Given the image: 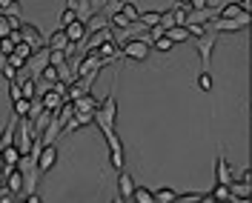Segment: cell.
Masks as SVG:
<instances>
[{
    "label": "cell",
    "instance_id": "19",
    "mask_svg": "<svg viewBox=\"0 0 252 203\" xmlns=\"http://www.w3.org/2000/svg\"><path fill=\"white\" fill-rule=\"evenodd\" d=\"M40 78H43V83H46L49 89H52V86H55V83H61V72H58V69H55V66H52V63H49L46 69H43V72H40Z\"/></svg>",
    "mask_w": 252,
    "mask_h": 203
},
{
    "label": "cell",
    "instance_id": "15",
    "mask_svg": "<svg viewBox=\"0 0 252 203\" xmlns=\"http://www.w3.org/2000/svg\"><path fill=\"white\" fill-rule=\"evenodd\" d=\"M20 26H23V23H20L17 17H12V15H0V40H3V37H9L12 31H17Z\"/></svg>",
    "mask_w": 252,
    "mask_h": 203
},
{
    "label": "cell",
    "instance_id": "46",
    "mask_svg": "<svg viewBox=\"0 0 252 203\" xmlns=\"http://www.w3.org/2000/svg\"><path fill=\"white\" fill-rule=\"evenodd\" d=\"M198 203H218V201H215L212 195H206V198H201V201H198Z\"/></svg>",
    "mask_w": 252,
    "mask_h": 203
},
{
    "label": "cell",
    "instance_id": "34",
    "mask_svg": "<svg viewBox=\"0 0 252 203\" xmlns=\"http://www.w3.org/2000/svg\"><path fill=\"white\" fill-rule=\"evenodd\" d=\"M49 63H52L55 69L66 66V52H49Z\"/></svg>",
    "mask_w": 252,
    "mask_h": 203
},
{
    "label": "cell",
    "instance_id": "7",
    "mask_svg": "<svg viewBox=\"0 0 252 203\" xmlns=\"http://www.w3.org/2000/svg\"><path fill=\"white\" fill-rule=\"evenodd\" d=\"M66 37H69V43H80V40H86V34H89V29H86V20H75L72 26H66Z\"/></svg>",
    "mask_w": 252,
    "mask_h": 203
},
{
    "label": "cell",
    "instance_id": "30",
    "mask_svg": "<svg viewBox=\"0 0 252 203\" xmlns=\"http://www.w3.org/2000/svg\"><path fill=\"white\" fill-rule=\"evenodd\" d=\"M175 198H178V195H175L172 189H166V186L155 192V201H158V203H175Z\"/></svg>",
    "mask_w": 252,
    "mask_h": 203
},
{
    "label": "cell",
    "instance_id": "18",
    "mask_svg": "<svg viewBox=\"0 0 252 203\" xmlns=\"http://www.w3.org/2000/svg\"><path fill=\"white\" fill-rule=\"evenodd\" d=\"M218 183H223V186H232L235 180H232V172H229V163L220 157L218 160Z\"/></svg>",
    "mask_w": 252,
    "mask_h": 203
},
{
    "label": "cell",
    "instance_id": "9",
    "mask_svg": "<svg viewBox=\"0 0 252 203\" xmlns=\"http://www.w3.org/2000/svg\"><path fill=\"white\" fill-rule=\"evenodd\" d=\"M247 23H250V15H244L241 20H226V17H218L212 26H215L218 31H241Z\"/></svg>",
    "mask_w": 252,
    "mask_h": 203
},
{
    "label": "cell",
    "instance_id": "12",
    "mask_svg": "<svg viewBox=\"0 0 252 203\" xmlns=\"http://www.w3.org/2000/svg\"><path fill=\"white\" fill-rule=\"evenodd\" d=\"M20 160H23V155L17 152V146H6V149H3V169H6V172L17 169Z\"/></svg>",
    "mask_w": 252,
    "mask_h": 203
},
{
    "label": "cell",
    "instance_id": "49",
    "mask_svg": "<svg viewBox=\"0 0 252 203\" xmlns=\"http://www.w3.org/2000/svg\"><path fill=\"white\" fill-rule=\"evenodd\" d=\"M0 172H6V169H3V149H0Z\"/></svg>",
    "mask_w": 252,
    "mask_h": 203
},
{
    "label": "cell",
    "instance_id": "47",
    "mask_svg": "<svg viewBox=\"0 0 252 203\" xmlns=\"http://www.w3.org/2000/svg\"><path fill=\"white\" fill-rule=\"evenodd\" d=\"M178 6H189L192 9V0H178Z\"/></svg>",
    "mask_w": 252,
    "mask_h": 203
},
{
    "label": "cell",
    "instance_id": "11",
    "mask_svg": "<svg viewBox=\"0 0 252 203\" xmlns=\"http://www.w3.org/2000/svg\"><path fill=\"white\" fill-rule=\"evenodd\" d=\"M23 183H26L23 169H12V172L6 174V189H9L12 195H20V192H23Z\"/></svg>",
    "mask_w": 252,
    "mask_h": 203
},
{
    "label": "cell",
    "instance_id": "44",
    "mask_svg": "<svg viewBox=\"0 0 252 203\" xmlns=\"http://www.w3.org/2000/svg\"><path fill=\"white\" fill-rule=\"evenodd\" d=\"M192 9L201 12V9H209V6H206V0H192Z\"/></svg>",
    "mask_w": 252,
    "mask_h": 203
},
{
    "label": "cell",
    "instance_id": "14",
    "mask_svg": "<svg viewBox=\"0 0 252 203\" xmlns=\"http://www.w3.org/2000/svg\"><path fill=\"white\" fill-rule=\"evenodd\" d=\"M135 180H132V177H129V174L126 172H118V195H121V198H132V195H135Z\"/></svg>",
    "mask_w": 252,
    "mask_h": 203
},
{
    "label": "cell",
    "instance_id": "2",
    "mask_svg": "<svg viewBox=\"0 0 252 203\" xmlns=\"http://www.w3.org/2000/svg\"><path fill=\"white\" fill-rule=\"evenodd\" d=\"M149 46H152L149 40H143V37H132L129 43L121 46V52H124L129 60H146V58H149Z\"/></svg>",
    "mask_w": 252,
    "mask_h": 203
},
{
    "label": "cell",
    "instance_id": "31",
    "mask_svg": "<svg viewBox=\"0 0 252 203\" xmlns=\"http://www.w3.org/2000/svg\"><path fill=\"white\" fill-rule=\"evenodd\" d=\"M198 52H201V60H204V66H206V63H209V55H212V40L204 37V40H201V46H198Z\"/></svg>",
    "mask_w": 252,
    "mask_h": 203
},
{
    "label": "cell",
    "instance_id": "16",
    "mask_svg": "<svg viewBox=\"0 0 252 203\" xmlns=\"http://www.w3.org/2000/svg\"><path fill=\"white\" fill-rule=\"evenodd\" d=\"M244 15H250V12H244V9H241V3H235V0H232V3H226V6L220 9V17H226V20H241Z\"/></svg>",
    "mask_w": 252,
    "mask_h": 203
},
{
    "label": "cell",
    "instance_id": "17",
    "mask_svg": "<svg viewBox=\"0 0 252 203\" xmlns=\"http://www.w3.org/2000/svg\"><path fill=\"white\" fill-rule=\"evenodd\" d=\"M97 97H92V94H83L80 100H75V112H97Z\"/></svg>",
    "mask_w": 252,
    "mask_h": 203
},
{
    "label": "cell",
    "instance_id": "1",
    "mask_svg": "<svg viewBox=\"0 0 252 203\" xmlns=\"http://www.w3.org/2000/svg\"><path fill=\"white\" fill-rule=\"evenodd\" d=\"M115 117H118V103H115V94L109 92L94 112V123L100 126L103 135H109V132H115Z\"/></svg>",
    "mask_w": 252,
    "mask_h": 203
},
{
    "label": "cell",
    "instance_id": "39",
    "mask_svg": "<svg viewBox=\"0 0 252 203\" xmlns=\"http://www.w3.org/2000/svg\"><path fill=\"white\" fill-rule=\"evenodd\" d=\"M198 86H201L204 92H209V89H212V78H209V72H204V75L198 78Z\"/></svg>",
    "mask_w": 252,
    "mask_h": 203
},
{
    "label": "cell",
    "instance_id": "43",
    "mask_svg": "<svg viewBox=\"0 0 252 203\" xmlns=\"http://www.w3.org/2000/svg\"><path fill=\"white\" fill-rule=\"evenodd\" d=\"M89 6H92V12L97 15V12H100V9L106 6V0H89Z\"/></svg>",
    "mask_w": 252,
    "mask_h": 203
},
{
    "label": "cell",
    "instance_id": "35",
    "mask_svg": "<svg viewBox=\"0 0 252 203\" xmlns=\"http://www.w3.org/2000/svg\"><path fill=\"white\" fill-rule=\"evenodd\" d=\"M109 163L118 172H124V149H121V152H109Z\"/></svg>",
    "mask_w": 252,
    "mask_h": 203
},
{
    "label": "cell",
    "instance_id": "38",
    "mask_svg": "<svg viewBox=\"0 0 252 203\" xmlns=\"http://www.w3.org/2000/svg\"><path fill=\"white\" fill-rule=\"evenodd\" d=\"M160 26H163V29L169 31L175 26V17H172V12H163V15H160Z\"/></svg>",
    "mask_w": 252,
    "mask_h": 203
},
{
    "label": "cell",
    "instance_id": "13",
    "mask_svg": "<svg viewBox=\"0 0 252 203\" xmlns=\"http://www.w3.org/2000/svg\"><path fill=\"white\" fill-rule=\"evenodd\" d=\"M63 103H66V97H63V94H58L55 89H49V92L43 94V109L52 112V115H55V112L61 109Z\"/></svg>",
    "mask_w": 252,
    "mask_h": 203
},
{
    "label": "cell",
    "instance_id": "36",
    "mask_svg": "<svg viewBox=\"0 0 252 203\" xmlns=\"http://www.w3.org/2000/svg\"><path fill=\"white\" fill-rule=\"evenodd\" d=\"M152 46H155L158 52H169V49H172L175 43H172V40H169V37H166V34H163V37H160V40H155Z\"/></svg>",
    "mask_w": 252,
    "mask_h": 203
},
{
    "label": "cell",
    "instance_id": "4",
    "mask_svg": "<svg viewBox=\"0 0 252 203\" xmlns=\"http://www.w3.org/2000/svg\"><path fill=\"white\" fill-rule=\"evenodd\" d=\"M20 34H23V40H26L34 52L46 49V40H43V34L37 31V26H34V23H23V26H20Z\"/></svg>",
    "mask_w": 252,
    "mask_h": 203
},
{
    "label": "cell",
    "instance_id": "37",
    "mask_svg": "<svg viewBox=\"0 0 252 203\" xmlns=\"http://www.w3.org/2000/svg\"><path fill=\"white\" fill-rule=\"evenodd\" d=\"M9 66H12V69H26V58H20V55H9Z\"/></svg>",
    "mask_w": 252,
    "mask_h": 203
},
{
    "label": "cell",
    "instance_id": "28",
    "mask_svg": "<svg viewBox=\"0 0 252 203\" xmlns=\"http://www.w3.org/2000/svg\"><path fill=\"white\" fill-rule=\"evenodd\" d=\"M160 15H163V12H143V15H141L143 29H152V26H158V23H160Z\"/></svg>",
    "mask_w": 252,
    "mask_h": 203
},
{
    "label": "cell",
    "instance_id": "50",
    "mask_svg": "<svg viewBox=\"0 0 252 203\" xmlns=\"http://www.w3.org/2000/svg\"><path fill=\"white\" fill-rule=\"evenodd\" d=\"M15 203H26V201H15Z\"/></svg>",
    "mask_w": 252,
    "mask_h": 203
},
{
    "label": "cell",
    "instance_id": "33",
    "mask_svg": "<svg viewBox=\"0 0 252 203\" xmlns=\"http://www.w3.org/2000/svg\"><path fill=\"white\" fill-rule=\"evenodd\" d=\"M15 49H17V43L12 40V37H3V40H0V55L9 58V55H15Z\"/></svg>",
    "mask_w": 252,
    "mask_h": 203
},
{
    "label": "cell",
    "instance_id": "8",
    "mask_svg": "<svg viewBox=\"0 0 252 203\" xmlns=\"http://www.w3.org/2000/svg\"><path fill=\"white\" fill-rule=\"evenodd\" d=\"M55 163H58V149L55 146H43V152L37 157V172H49Z\"/></svg>",
    "mask_w": 252,
    "mask_h": 203
},
{
    "label": "cell",
    "instance_id": "27",
    "mask_svg": "<svg viewBox=\"0 0 252 203\" xmlns=\"http://www.w3.org/2000/svg\"><path fill=\"white\" fill-rule=\"evenodd\" d=\"M132 198H135V203H158L155 201V192H149V189H143V186L135 189V195H132Z\"/></svg>",
    "mask_w": 252,
    "mask_h": 203
},
{
    "label": "cell",
    "instance_id": "22",
    "mask_svg": "<svg viewBox=\"0 0 252 203\" xmlns=\"http://www.w3.org/2000/svg\"><path fill=\"white\" fill-rule=\"evenodd\" d=\"M232 198H241V201H250V195H252V186L250 183H244V180H241V183H232Z\"/></svg>",
    "mask_w": 252,
    "mask_h": 203
},
{
    "label": "cell",
    "instance_id": "6",
    "mask_svg": "<svg viewBox=\"0 0 252 203\" xmlns=\"http://www.w3.org/2000/svg\"><path fill=\"white\" fill-rule=\"evenodd\" d=\"M46 66H49V49H40V52H34L29 60H26V69H23V72H26V75H29V72L40 75Z\"/></svg>",
    "mask_w": 252,
    "mask_h": 203
},
{
    "label": "cell",
    "instance_id": "29",
    "mask_svg": "<svg viewBox=\"0 0 252 203\" xmlns=\"http://www.w3.org/2000/svg\"><path fill=\"white\" fill-rule=\"evenodd\" d=\"M212 198H215V201H229V198H232V189L229 186H223V183H218V186L212 189Z\"/></svg>",
    "mask_w": 252,
    "mask_h": 203
},
{
    "label": "cell",
    "instance_id": "40",
    "mask_svg": "<svg viewBox=\"0 0 252 203\" xmlns=\"http://www.w3.org/2000/svg\"><path fill=\"white\" fill-rule=\"evenodd\" d=\"M187 29H189V34H195V37H204V34H206V29L201 26V23H189Z\"/></svg>",
    "mask_w": 252,
    "mask_h": 203
},
{
    "label": "cell",
    "instance_id": "10",
    "mask_svg": "<svg viewBox=\"0 0 252 203\" xmlns=\"http://www.w3.org/2000/svg\"><path fill=\"white\" fill-rule=\"evenodd\" d=\"M66 46H69V37H66V31L63 29H58V31L49 34V40H46L49 52H66Z\"/></svg>",
    "mask_w": 252,
    "mask_h": 203
},
{
    "label": "cell",
    "instance_id": "20",
    "mask_svg": "<svg viewBox=\"0 0 252 203\" xmlns=\"http://www.w3.org/2000/svg\"><path fill=\"white\" fill-rule=\"evenodd\" d=\"M166 37H169L172 43H184V40H189V29L187 26H172V29L166 31Z\"/></svg>",
    "mask_w": 252,
    "mask_h": 203
},
{
    "label": "cell",
    "instance_id": "24",
    "mask_svg": "<svg viewBox=\"0 0 252 203\" xmlns=\"http://www.w3.org/2000/svg\"><path fill=\"white\" fill-rule=\"evenodd\" d=\"M0 15L17 17L20 15V3H17V0H0Z\"/></svg>",
    "mask_w": 252,
    "mask_h": 203
},
{
    "label": "cell",
    "instance_id": "23",
    "mask_svg": "<svg viewBox=\"0 0 252 203\" xmlns=\"http://www.w3.org/2000/svg\"><path fill=\"white\" fill-rule=\"evenodd\" d=\"M12 106H15V115H17V117H29V115H32V100H26V97L15 100ZM29 120H32V117H29Z\"/></svg>",
    "mask_w": 252,
    "mask_h": 203
},
{
    "label": "cell",
    "instance_id": "25",
    "mask_svg": "<svg viewBox=\"0 0 252 203\" xmlns=\"http://www.w3.org/2000/svg\"><path fill=\"white\" fill-rule=\"evenodd\" d=\"M189 6H178V9H172V17H175V26H187L189 23Z\"/></svg>",
    "mask_w": 252,
    "mask_h": 203
},
{
    "label": "cell",
    "instance_id": "5",
    "mask_svg": "<svg viewBox=\"0 0 252 203\" xmlns=\"http://www.w3.org/2000/svg\"><path fill=\"white\" fill-rule=\"evenodd\" d=\"M109 40H115V31L112 29H100V31L86 34V55L89 52H97V49L103 46V43H109Z\"/></svg>",
    "mask_w": 252,
    "mask_h": 203
},
{
    "label": "cell",
    "instance_id": "42",
    "mask_svg": "<svg viewBox=\"0 0 252 203\" xmlns=\"http://www.w3.org/2000/svg\"><path fill=\"white\" fill-rule=\"evenodd\" d=\"M152 43H155V40H160V37H163V34H166V29H163V26H160V23H158V26H152Z\"/></svg>",
    "mask_w": 252,
    "mask_h": 203
},
{
    "label": "cell",
    "instance_id": "32",
    "mask_svg": "<svg viewBox=\"0 0 252 203\" xmlns=\"http://www.w3.org/2000/svg\"><path fill=\"white\" fill-rule=\"evenodd\" d=\"M75 20H78V12H75V9H63V12H61V26H63V29H66V26H72Z\"/></svg>",
    "mask_w": 252,
    "mask_h": 203
},
{
    "label": "cell",
    "instance_id": "45",
    "mask_svg": "<svg viewBox=\"0 0 252 203\" xmlns=\"http://www.w3.org/2000/svg\"><path fill=\"white\" fill-rule=\"evenodd\" d=\"M26 203H40V198H37V192H34V195H29V198H26Z\"/></svg>",
    "mask_w": 252,
    "mask_h": 203
},
{
    "label": "cell",
    "instance_id": "26",
    "mask_svg": "<svg viewBox=\"0 0 252 203\" xmlns=\"http://www.w3.org/2000/svg\"><path fill=\"white\" fill-rule=\"evenodd\" d=\"M121 12H124L126 20H132V23H138V20H141V12H138V6H135V3H129V0H124Z\"/></svg>",
    "mask_w": 252,
    "mask_h": 203
},
{
    "label": "cell",
    "instance_id": "48",
    "mask_svg": "<svg viewBox=\"0 0 252 203\" xmlns=\"http://www.w3.org/2000/svg\"><path fill=\"white\" fill-rule=\"evenodd\" d=\"M112 203H126V198H121V195H118V198H115Z\"/></svg>",
    "mask_w": 252,
    "mask_h": 203
},
{
    "label": "cell",
    "instance_id": "3",
    "mask_svg": "<svg viewBox=\"0 0 252 203\" xmlns=\"http://www.w3.org/2000/svg\"><path fill=\"white\" fill-rule=\"evenodd\" d=\"M109 60H103L97 52H89L83 60L78 63V78H89V75H100V69L106 66Z\"/></svg>",
    "mask_w": 252,
    "mask_h": 203
},
{
    "label": "cell",
    "instance_id": "21",
    "mask_svg": "<svg viewBox=\"0 0 252 203\" xmlns=\"http://www.w3.org/2000/svg\"><path fill=\"white\" fill-rule=\"evenodd\" d=\"M97 55H100L103 60H112V58H118V55H121V49H118L115 40H109V43H103V46L97 49Z\"/></svg>",
    "mask_w": 252,
    "mask_h": 203
},
{
    "label": "cell",
    "instance_id": "41",
    "mask_svg": "<svg viewBox=\"0 0 252 203\" xmlns=\"http://www.w3.org/2000/svg\"><path fill=\"white\" fill-rule=\"evenodd\" d=\"M9 97H12V103L23 97V92H20V86H17V83H9Z\"/></svg>",
    "mask_w": 252,
    "mask_h": 203
}]
</instances>
